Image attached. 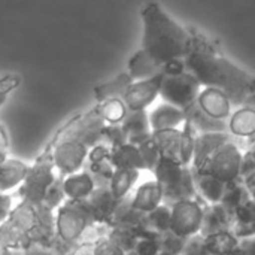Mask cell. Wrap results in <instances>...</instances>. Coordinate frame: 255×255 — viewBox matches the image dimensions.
Returning <instances> with one entry per match:
<instances>
[{
	"instance_id": "6da1fadb",
	"label": "cell",
	"mask_w": 255,
	"mask_h": 255,
	"mask_svg": "<svg viewBox=\"0 0 255 255\" xmlns=\"http://www.w3.org/2000/svg\"><path fill=\"white\" fill-rule=\"evenodd\" d=\"M193 45L187 54L185 67L202 87L221 88L233 106L250 105L255 96V76L221 55L217 48L202 34L191 33Z\"/></svg>"
},
{
	"instance_id": "7a4b0ae2",
	"label": "cell",
	"mask_w": 255,
	"mask_h": 255,
	"mask_svg": "<svg viewBox=\"0 0 255 255\" xmlns=\"http://www.w3.org/2000/svg\"><path fill=\"white\" fill-rule=\"evenodd\" d=\"M140 16L143 24L142 49L161 67L173 58L187 57L193 45L191 33L178 24L158 3H145Z\"/></svg>"
},
{
	"instance_id": "3957f363",
	"label": "cell",
	"mask_w": 255,
	"mask_h": 255,
	"mask_svg": "<svg viewBox=\"0 0 255 255\" xmlns=\"http://www.w3.org/2000/svg\"><path fill=\"white\" fill-rule=\"evenodd\" d=\"M152 173L161 185L163 203L170 206L176 202L197 197L193 170L188 166L160 158Z\"/></svg>"
},
{
	"instance_id": "277c9868",
	"label": "cell",
	"mask_w": 255,
	"mask_h": 255,
	"mask_svg": "<svg viewBox=\"0 0 255 255\" xmlns=\"http://www.w3.org/2000/svg\"><path fill=\"white\" fill-rule=\"evenodd\" d=\"M54 170L55 164L52 160V149L43 148V151L34 160V164L30 166V170L22 181L16 196L31 205H42L46 190L57 178Z\"/></svg>"
},
{
	"instance_id": "5b68a950",
	"label": "cell",
	"mask_w": 255,
	"mask_h": 255,
	"mask_svg": "<svg viewBox=\"0 0 255 255\" xmlns=\"http://www.w3.org/2000/svg\"><path fill=\"white\" fill-rule=\"evenodd\" d=\"M36 223V205L25 200L12 209L7 220L0 226V238L9 253H24L28 244V235Z\"/></svg>"
},
{
	"instance_id": "8992f818",
	"label": "cell",
	"mask_w": 255,
	"mask_h": 255,
	"mask_svg": "<svg viewBox=\"0 0 255 255\" xmlns=\"http://www.w3.org/2000/svg\"><path fill=\"white\" fill-rule=\"evenodd\" d=\"M91 223L96 221L93 220V215L84 199L82 200L67 199L55 211L57 238L64 244L70 245L72 248L76 245L84 230Z\"/></svg>"
},
{
	"instance_id": "52a82bcc",
	"label": "cell",
	"mask_w": 255,
	"mask_h": 255,
	"mask_svg": "<svg viewBox=\"0 0 255 255\" xmlns=\"http://www.w3.org/2000/svg\"><path fill=\"white\" fill-rule=\"evenodd\" d=\"M106 126V121L102 118L97 106L91 108L85 114H79L69 120L52 137V140L45 146L52 149V145L58 142L60 139H75L85 145L87 148H93L96 143L102 142L103 128Z\"/></svg>"
},
{
	"instance_id": "ba28073f",
	"label": "cell",
	"mask_w": 255,
	"mask_h": 255,
	"mask_svg": "<svg viewBox=\"0 0 255 255\" xmlns=\"http://www.w3.org/2000/svg\"><path fill=\"white\" fill-rule=\"evenodd\" d=\"M200 88L202 84L199 79L190 70H184L176 75H164L160 88V97L164 102L184 109L197 100Z\"/></svg>"
},
{
	"instance_id": "9c48e42d",
	"label": "cell",
	"mask_w": 255,
	"mask_h": 255,
	"mask_svg": "<svg viewBox=\"0 0 255 255\" xmlns=\"http://www.w3.org/2000/svg\"><path fill=\"white\" fill-rule=\"evenodd\" d=\"M205 205H208V202H205L199 196L196 199H187L170 205V230L182 238H190L193 235L200 233Z\"/></svg>"
},
{
	"instance_id": "30bf717a",
	"label": "cell",
	"mask_w": 255,
	"mask_h": 255,
	"mask_svg": "<svg viewBox=\"0 0 255 255\" xmlns=\"http://www.w3.org/2000/svg\"><path fill=\"white\" fill-rule=\"evenodd\" d=\"M242 151L239 146L230 140L221 145L211 160L208 161L206 167L202 172H208L226 184L241 179V163H242Z\"/></svg>"
},
{
	"instance_id": "8fae6325",
	"label": "cell",
	"mask_w": 255,
	"mask_h": 255,
	"mask_svg": "<svg viewBox=\"0 0 255 255\" xmlns=\"http://www.w3.org/2000/svg\"><path fill=\"white\" fill-rule=\"evenodd\" d=\"M90 148L75 139H60L52 145V160L55 170L61 176H67L82 169Z\"/></svg>"
},
{
	"instance_id": "7c38bea8",
	"label": "cell",
	"mask_w": 255,
	"mask_h": 255,
	"mask_svg": "<svg viewBox=\"0 0 255 255\" xmlns=\"http://www.w3.org/2000/svg\"><path fill=\"white\" fill-rule=\"evenodd\" d=\"M163 70L154 76L145 79H136L130 84L123 100L130 111H143L160 96V88L163 82Z\"/></svg>"
},
{
	"instance_id": "4fadbf2b",
	"label": "cell",
	"mask_w": 255,
	"mask_h": 255,
	"mask_svg": "<svg viewBox=\"0 0 255 255\" xmlns=\"http://www.w3.org/2000/svg\"><path fill=\"white\" fill-rule=\"evenodd\" d=\"M232 139L229 131H211V133H199L194 145L193 154V169L203 170L214 155V152Z\"/></svg>"
},
{
	"instance_id": "5bb4252c",
	"label": "cell",
	"mask_w": 255,
	"mask_h": 255,
	"mask_svg": "<svg viewBox=\"0 0 255 255\" xmlns=\"http://www.w3.org/2000/svg\"><path fill=\"white\" fill-rule=\"evenodd\" d=\"M197 105L217 120H229L232 115V102L229 96L217 87H205L197 96Z\"/></svg>"
},
{
	"instance_id": "9a60e30c",
	"label": "cell",
	"mask_w": 255,
	"mask_h": 255,
	"mask_svg": "<svg viewBox=\"0 0 255 255\" xmlns=\"http://www.w3.org/2000/svg\"><path fill=\"white\" fill-rule=\"evenodd\" d=\"M91 215L93 220L96 223H108L111 221V217L118 205V199H115V196L112 194L109 185H102V187H96L93 190V193L84 199Z\"/></svg>"
},
{
	"instance_id": "2e32d148",
	"label": "cell",
	"mask_w": 255,
	"mask_h": 255,
	"mask_svg": "<svg viewBox=\"0 0 255 255\" xmlns=\"http://www.w3.org/2000/svg\"><path fill=\"white\" fill-rule=\"evenodd\" d=\"M235 218L233 214L221 203H208L203 208V221L200 233L203 236L224 232V230H233Z\"/></svg>"
},
{
	"instance_id": "e0dca14e",
	"label": "cell",
	"mask_w": 255,
	"mask_h": 255,
	"mask_svg": "<svg viewBox=\"0 0 255 255\" xmlns=\"http://www.w3.org/2000/svg\"><path fill=\"white\" fill-rule=\"evenodd\" d=\"M191 170H193V179H194L197 196L202 197L208 203H218V202H221L227 184L223 182L221 179H218L217 176L208 173V172L196 170L193 167H191Z\"/></svg>"
},
{
	"instance_id": "ac0fdd59",
	"label": "cell",
	"mask_w": 255,
	"mask_h": 255,
	"mask_svg": "<svg viewBox=\"0 0 255 255\" xmlns=\"http://www.w3.org/2000/svg\"><path fill=\"white\" fill-rule=\"evenodd\" d=\"M229 133L239 139H253L255 136V108L251 105L238 106L229 117Z\"/></svg>"
},
{
	"instance_id": "d6986e66",
	"label": "cell",
	"mask_w": 255,
	"mask_h": 255,
	"mask_svg": "<svg viewBox=\"0 0 255 255\" xmlns=\"http://www.w3.org/2000/svg\"><path fill=\"white\" fill-rule=\"evenodd\" d=\"M121 123L127 131L130 143L139 145V143L151 139V136H152L149 117L145 112V109L143 111H130L128 109L127 115L124 117V120Z\"/></svg>"
},
{
	"instance_id": "ffe728a7",
	"label": "cell",
	"mask_w": 255,
	"mask_h": 255,
	"mask_svg": "<svg viewBox=\"0 0 255 255\" xmlns=\"http://www.w3.org/2000/svg\"><path fill=\"white\" fill-rule=\"evenodd\" d=\"M181 136L182 131L176 128H164V130H154L152 131V140L155 142L161 158L181 163Z\"/></svg>"
},
{
	"instance_id": "44dd1931",
	"label": "cell",
	"mask_w": 255,
	"mask_h": 255,
	"mask_svg": "<svg viewBox=\"0 0 255 255\" xmlns=\"http://www.w3.org/2000/svg\"><path fill=\"white\" fill-rule=\"evenodd\" d=\"M149 124L152 131L154 130H164V128H176L179 124L185 121V114L181 108L172 103H161L148 115Z\"/></svg>"
},
{
	"instance_id": "7402d4cb",
	"label": "cell",
	"mask_w": 255,
	"mask_h": 255,
	"mask_svg": "<svg viewBox=\"0 0 255 255\" xmlns=\"http://www.w3.org/2000/svg\"><path fill=\"white\" fill-rule=\"evenodd\" d=\"M185 114V120H188L199 133H211V131H229V126L226 120H217L208 115L197 102L188 105L182 109Z\"/></svg>"
},
{
	"instance_id": "603a6c76",
	"label": "cell",
	"mask_w": 255,
	"mask_h": 255,
	"mask_svg": "<svg viewBox=\"0 0 255 255\" xmlns=\"http://www.w3.org/2000/svg\"><path fill=\"white\" fill-rule=\"evenodd\" d=\"M163 203V190L157 179L146 181L137 187L134 196L131 197V206L142 212H149Z\"/></svg>"
},
{
	"instance_id": "cb8c5ba5",
	"label": "cell",
	"mask_w": 255,
	"mask_h": 255,
	"mask_svg": "<svg viewBox=\"0 0 255 255\" xmlns=\"http://www.w3.org/2000/svg\"><path fill=\"white\" fill-rule=\"evenodd\" d=\"M111 163L115 169H139L146 170L145 161L139 151V146L134 143H124L111 149Z\"/></svg>"
},
{
	"instance_id": "d4e9b609",
	"label": "cell",
	"mask_w": 255,
	"mask_h": 255,
	"mask_svg": "<svg viewBox=\"0 0 255 255\" xmlns=\"http://www.w3.org/2000/svg\"><path fill=\"white\" fill-rule=\"evenodd\" d=\"M30 166L16 158H6L0 163V191H10L22 184Z\"/></svg>"
},
{
	"instance_id": "484cf974",
	"label": "cell",
	"mask_w": 255,
	"mask_h": 255,
	"mask_svg": "<svg viewBox=\"0 0 255 255\" xmlns=\"http://www.w3.org/2000/svg\"><path fill=\"white\" fill-rule=\"evenodd\" d=\"M63 187H64V193L67 199L82 200V199H87L93 193V190L96 188V184L90 172L78 170L75 173L64 176Z\"/></svg>"
},
{
	"instance_id": "4316f807",
	"label": "cell",
	"mask_w": 255,
	"mask_h": 255,
	"mask_svg": "<svg viewBox=\"0 0 255 255\" xmlns=\"http://www.w3.org/2000/svg\"><path fill=\"white\" fill-rule=\"evenodd\" d=\"M133 81L134 79L130 76L128 72H123V73L117 75L112 81L96 85L94 91H93L96 102L100 103L108 99H123Z\"/></svg>"
},
{
	"instance_id": "83f0119b",
	"label": "cell",
	"mask_w": 255,
	"mask_h": 255,
	"mask_svg": "<svg viewBox=\"0 0 255 255\" xmlns=\"http://www.w3.org/2000/svg\"><path fill=\"white\" fill-rule=\"evenodd\" d=\"M127 72L130 73V76L134 81L136 79H145V78L154 76L158 72H161V66L145 49L140 48L128 60V70Z\"/></svg>"
},
{
	"instance_id": "f1b7e54d",
	"label": "cell",
	"mask_w": 255,
	"mask_h": 255,
	"mask_svg": "<svg viewBox=\"0 0 255 255\" xmlns=\"http://www.w3.org/2000/svg\"><path fill=\"white\" fill-rule=\"evenodd\" d=\"M238 245H239V238L235 235L233 230H224L205 236L206 253H212V254L236 253Z\"/></svg>"
},
{
	"instance_id": "f546056e",
	"label": "cell",
	"mask_w": 255,
	"mask_h": 255,
	"mask_svg": "<svg viewBox=\"0 0 255 255\" xmlns=\"http://www.w3.org/2000/svg\"><path fill=\"white\" fill-rule=\"evenodd\" d=\"M139 178V169H115L111 181L109 188L115 199L121 200L128 196L130 190L136 184Z\"/></svg>"
},
{
	"instance_id": "4dcf8cb0",
	"label": "cell",
	"mask_w": 255,
	"mask_h": 255,
	"mask_svg": "<svg viewBox=\"0 0 255 255\" xmlns=\"http://www.w3.org/2000/svg\"><path fill=\"white\" fill-rule=\"evenodd\" d=\"M248 200H251L250 190L242 179H238V181L227 184L224 196L221 199V203L233 214L241 205L247 203Z\"/></svg>"
},
{
	"instance_id": "1f68e13d",
	"label": "cell",
	"mask_w": 255,
	"mask_h": 255,
	"mask_svg": "<svg viewBox=\"0 0 255 255\" xmlns=\"http://www.w3.org/2000/svg\"><path fill=\"white\" fill-rule=\"evenodd\" d=\"M170 221H172V208L166 203H161L155 209L146 212V226L151 232L163 233L170 230Z\"/></svg>"
},
{
	"instance_id": "d6a6232c",
	"label": "cell",
	"mask_w": 255,
	"mask_h": 255,
	"mask_svg": "<svg viewBox=\"0 0 255 255\" xmlns=\"http://www.w3.org/2000/svg\"><path fill=\"white\" fill-rule=\"evenodd\" d=\"M96 106H97L102 118L109 124L121 123L128 112V108L123 99H108L105 102L97 103Z\"/></svg>"
},
{
	"instance_id": "836d02e7",
	"label": "cell",
	"mask_w": 255,
	"mask_h": 255,
	"mask_svg": "<svg viewBox=\"0 0 255 255\" xmlns=\"http://www.w3.org/2000/svg\"><path fill=\"white\" fill-rule=\"evenodd\" d=\"M199 136V131L196 130V127L185 120L184 121V130H182V136H181V163L188 166L193 161V154H194V145H196V139Z\"/></svg>"
},
{
	"instance_id": "e575fe53",
	"label": "cell",
	"mask_w": 255,
	"mask_h": 255,
	"mask_svg": "<svg viewBox=\"0 0 255 255\" xmlns=\"http://www.w3.org/2000/svg\"><path fill=\"white\" fill-rule=\"evenodd\" d=\"M63 179H64V176H61L58 173L55 181L46 190V194H45L43 202H42V205L45 208H48L51 211H57V208L63 205L64 199H67L66 193H64V187H63Z\"/></svg>"
},
{
	"instance_id": "d590c367",
	"label": "cell",
	"mask_w": 255,
	"mask_h": 255,
	"mask_svg": "<svg viewBox=\"0 0 255 255\" xmlns=\"http://www.w3.org/2000/svg\"><path fill=\"white\" fill-rule=\"evenodd\" d=\"M88 172L91 173L96 187L102 185H109V181L115 172L114 164L111 160H102V161H90L88 164Z\"/></svg>"
},
{
	"instance_id": "8d00e7d4",
	"label": "cell",
	"mask_w": 255,
	"mask_h": 255,
	"mask_svg": "<svg viewBox=\"0 0 255 255\" xmlns=\"http://www.w3.org/2000/svg\"><path fill=\"white\" fill-rule=\"evenodd\" d=\"M102 142L108 143L111 148L127 143L128 136H127V131H126L123 123H114V124L106 123V126L103 128V134H102Z\"/></svg>"
},
{
	"instance_id": "74e56055",
	"label": "cell",
	"mask_w": 255,
	"mask_h": 255,
	"mask_svg": "<svg viewBox=\"0 0 255 255\" xmlns=\"http://www.w3.org/2000/svg\"><path fill=\"white\" fill-rule=\"evenodd\" d=\"M158 241H160V253L176 254V253L184 251L187 238H182V236L173 233L172 230H167V232H163L158 235Z\"/></svg>"
},
{
	"instance_id": "f35d334b",
	"label": "cell",
	"mask_w": 255,
	"mask_h": 255,
	"mask_svg": "<svg viewBox=\"0 0 255 255\" xmlns=\"http://www.w3.org/2000/svg\"><path fill=\"white\" fill-rule=\"evenodd\" d=\"M137 146H139V151H140L142 158H143V161H145V167H146V170L152 172V170L155 169L157 163H158V161H160V158H161L160 151H158V148H157L155 142L152 140V136H151V139H148V140H145V142L139 143Z\"/></svg>"
},
{
	"instance_id": "ab89813d",
	"label": "cell",
	"mask_w": 255,
	"mask_h": 255,
	"mask_svg": "<svg viewBox=\"0 0 255 255\" xmlns=\"http://www.w3.org/2000/svg\"><path fill=\"white\" fill-rule=\"evenodd\" d=\"M21 84V78L18 75H4L3 78H0V106L6 102L7 96L18 88V85Z\"/></svg>"
},
{
	"instance_id": "60d3db41",
	"label": "cell",
	"mask_w": 255,
	"mask_h": 255,
	"mask_svg": "<svg viewBox=\"0 0 255 255\" xmlns=\"http://www.w3.org/2000/svg\"><path fill=\"white\" fill-rule=\"evenodd\" d=\"M255 176V157L250 149L242 155V163H241V179L244 182L250 181Z\"/></svg>"
},
{
	"instance_id": "b9f144b4",
	"label": "cell",
	"mask_w": 255,
	"mask_h": 255,
	"mask_svg": "<svg viewBox=\"0 0 255 255\" xmlns=\"http://www.w3.org/2000/svg\"><path fill=\"white\" fill-rule=\"evenodd\" d=\"M111 146L105 142H99L96 143L93 148H90L88 151V161H102V160H109L111 157Z\"/></svg>"
},
{
	"instance_id": "7bdbcfd3",
	"label": "cell",
	"mask_w": 255,
	"mask_h": 255,
	"mask_svg": "<svg viewBox=\"0 0 255 255\" xmlns=\"http://www.w3.org/2000/svg\"><path fill=\"white\" fill-rule=\"evenodd\" d=\"M13 209V197L6 194V191H0V226L7 220Z\"/></svg>"
},
{
	"instance_id": "ee69618b",
	"label": "cell",
	"mask_w": 255,
	"mask_h": 255,
	"mask_svg": "<svg viewBox=\"0 0 255 255\" xmlns=\"http://www.w3.org/2000/svg\"><path fill=\"white\" fill-rule=\"evenodd\" d=\"M161 70H163L164 75H176V73H181V72L187 70L185 60L184 58H173V60L164 63L163 67H161Z\"/></svg>"
},
{
	"instance_id": "f6af8a7d",
	"label": "cell",
	"mask_w": 255,
	"mask_h": 255,
	"mask_svg": "<svg viewBox=\"0 0 255 255\" xmlns=\"http://www.w3.org/2000/svg\"><path fill=\"white\" fill-rule=\"evenodd\" d=\"M9 154V137L4 127L0 124V163L7 158Z\"/></svg>"
},
{
	"instance_id": "bcb514c9",
	"label": "cell",
	"mask_w": 255,
	"mask_h": 255,
	"mask_svg": "<svg viewBox=\"0 0 255 255\" xmlns=\"http://www.w3.org/2000/svg\"><path fill=\"white\" fill-rule=\"evenodd\" d=\"M245 184H247V187H248V190H250L251 199H253V200H255V176L254 178H251L250 181H247Z\"/></svg>"
},
{
	"instance_id": "7dc6e473",
	"label": "cell",
	"mask_w": 255,
	"mask_h": 255,
	"mask_svg": "<svg viewBox=\"0 0 255 255\" xmlns=\"http://www.w3.org/2000/svg\"><path fill=\"white\" fill-rule=\"evenodd\" d=\"M248 149H250V151L253 152V155H254V157H255V136H254V137H253V139H251V140H250Z\"/></svg>"
},
{
	"instance_id": "c3c4849f",
	"label": "cell",
	"mask_w": 255,
	"mask_h": 255,
	"mask_svg": "<svg viewBox=\"0 0 255 255\" xmlns=\"http://www.w3.org/2000/svg\"><path fill=\"white\" fill-rule=\"evenodd\" d=\"M0 254H10L9 253V250L3 245V241H1V238H0Z\"/></svg>"
},
{
	"instance_id": "681fc988",
	"label": "cell",
	"mask_w": 255,
	"mask_h": 255,
	"mask_svg": "<svg viewBox=\"0 0 255 255\" xmlns=\"http://www.w3.org/2000/svg\"><path fill=\"white\" fill-rule=\"evenodd\" d=\"M250 105H251V106H254V108H255V96L253 97V100H251V103H250Z\"/></svg>"
}]
</instances>
